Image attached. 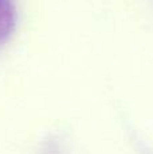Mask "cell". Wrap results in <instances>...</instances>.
Returning <instances> with one entry per match:
<instances>
[{
  "mask_svg": "<svg viewBox=\"0 0 153 154\" xmlns=\"http://www.w3.org/2000/svg\"><path fill=\"white\" fill-rule=\"evenodd\" d=\"M16 7L14 0H0V45L5 43L16 27Z\"/></svg>",
  "mask_w": 153,
  "mask_h": 154,
  "instance_id": "obj_1",
  "label": "cell"
}]
</instances>
